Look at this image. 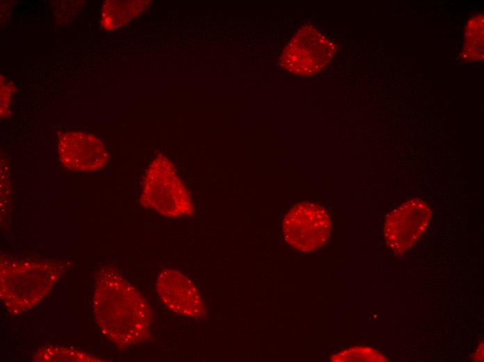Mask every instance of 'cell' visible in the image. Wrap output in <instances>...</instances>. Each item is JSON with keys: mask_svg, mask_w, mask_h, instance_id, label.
<instances>
[{"mask_svg": "<svg viewBox=\"0 0 484 362\" xmlns=\"http://www.w3.org/2000/svg\"><path fill=\"white\" fill-rule=\"evenodd\" d=\"M483 58V14H473L468 20L460 59L474 62Z\"/></svg>", "mask_w": 484, "mask_h": 362, "instance_id": "obj_10", "label": "cell"}, {"mask_svg": "<svg viewBox=\"0 0 484 362\" xmlns=\"http://www.w3.org/2000/svg\"><path fill=\"white\" fill-rule=\"evenodd\" d=\"M140 204L167 217L191 214V196L179 177L174 164L159 155L149 166L143 182Z\"/></svg>", "mask_w": 484, "mask_h": 362, "instance_id": "obj_3", "label": "cell"}, {"mask_svg": "<svg viewBox=\"0 0 484 362\" xmlns=\"http://www.w3.org/2000/svg\"><path fill=\"white\" fill-rule=\"evenodd\" d=\"M58 152L60 162L67 168L78 171H93L102 168L108 156L100 139L80 132L62 134Z\"/></svg>", "mask_w": 484, "mask_h": 362, "instance_id": "obj_8", "label": "cell"}, {"mask_svg": "<svg viewBox=\"0 0 484 362\" xmlns=\"http://www.w3.org/2000/svg\"><path fill=\"white\" fill-rule=\"evenodd\" d=\"M334 362H386L387 359L378 350L369 347H352L333 354L330 358Z\"/></svg>", "mask_w": 484, "mask_h": 362, "instance_id": "obj_12", "label": "cell"}, {"mask_svg": "<svg viewBox=\"0 0 484 362\" xmlns=\"http://www.w3.org/2000/svg\"><path fill=\"white\" fill-rule=\"evenodd\" d=\"M156 290L162 302L174 313L197 320L207 316L197 289L180 272L170 268L163 269L157 277Z\"/></svg>", "mask_w": 484, "mask_h": 362, "instance_id": "obj_7", "label": "cell"}, {"mask_svg": "<svg viewBox=\"0 0 484 362\" xmlns=\"http://www.w3.org/2000/svg\"><path fill=\"white\" fill-rule=\"evenodd\" d=\"M60 275L51 262L2 258L0 297L10 311L22 313L40 303L51 290Z\"/></svg>", "mask_w": 484, "mask_h": 362, "instance_id": "obj_2", "label": "cell"}, {"mask_svg": "<svg viewBox=\"0 0 484 362\" xmlns=\"http://www.w3.org/2000/svg\"><path fill=\"white\" fill-rule=\"evenodd\" d=\"M282 229L287 242L296 250L309 252L321 247L328 239L331 221L321 206L310 203L294 205L286 214Z\"/></svg>", "mask_w": 484, "mask_h": 362, "instance_id": "obj_4", "label": "cell"}, {"mask_svg": "<svg viewBox=\"0 0 484 362\" xmlns=\"http://www.w3.org/2000/svg\"><path fill=\"white\" fill-rule=\"evenodd\" d=\"M333 52L330 41L312 27L302 29L282 56L283 65L298 74H314L324 68Z\"/></svg>", "mask_w": 484, "mask_h": 362, "instance_id": "obj_6", "label": "cell"}, {"mask_svg": "<svg viewBox=\"0 0 484 362\" xmlns=\"http://www.w3.org/2000/svg\"><path fill=\"white\" fill-rule=\"evenodd\" d=\"M33 361L38 362L104 361L102 359L78 349L62 346L42 347L35 352Z\"/></svg>", "mask_w": 484, "mask_h": 362, "instance_id": "obj_11", "label": "cell"}, {"mask_svg": "<svg viewBox=\"0 0 484 362\" xmlns=\"http://www.w3.org/2000/svg\"><path fill=\"white\" fill-rule=\"evenodd\" d=\"M144 1H106L101 11V24L112 30L128 22L145 8Z\"/></svg>", "mask_w": 484, "mask_h": 362, "instance_id": "obj_9", "label": "cell"}, {"mask_svg": "<svg viewBox=\"0 0 484 362\" xmlns=\"http://www.w3.org/2000/svg\"><path fill=\"white\" fill-rule=\"evenodd\" d=\"M93 310L102 333L120 348L147 340L152 313L144 297L117 271L101 270L93 297Z\"/></svg>", "mask_w": 484, "mask_h": 362, "instance_id": "obj_1", "label": "cell"}, {"mask_svg": "<svg viewBox=\"0 0 484 362\" xmlns=\"http://www.w3.org/2000/svg\"><path fill=\"white\" fill-rule=\"evenodd\" d=\"M430 207L419 199L409 200L392 211L385 224V238L398 255L408 250L425 231L431 217Z\"/></svg>", "mask_w": 484, "mask_h": 362, "instance_id": "obj_5", "label": "cell"}]
</instances>
